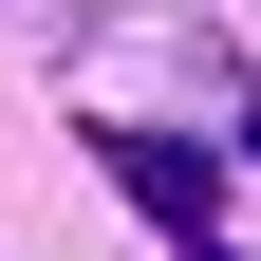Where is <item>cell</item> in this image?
Returning <instances> with one entry per match:
<instances>
[{
    "instance_id": "7a4b0ae2",
    "label": "cell",
    "mask_w": 261,
    "mask_h": 261,
    "mask_svg": "<svg viewBox=\"0 0 261 261\" xmlns=\"http://www.w3.org/2000/svg\"><path fill=\"white\" fill-rule=\"evenodd\" d=\"M243 149H261V112H243Z\"/></svg>"
},
{
    "instance_id": "6da1fadb",
    "label": "cell",
    "mask_w": 261,
    "mask_h": 261,
    "mask_svg": "<svg viewBox=\"0 0 261 261\" xmlns=\"http://www.w3.org/2000/svg\"><path fill=\"white\" fill-rule=\"evenodd\" d=\"M93 168H112L130 187V205H149V224H168V243H205V224H224V168H205V149H187V130H93Z\"/></svg>"
}]
</instances>
